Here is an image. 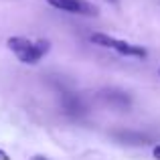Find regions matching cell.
I'll return each instance as SVG.
<instances>
[{
    "mask_svg": "<svg viewBox=\"0 0 160 160\" xmlns=\"http://www.w3.org/2000/svg\"><path fill=\"white\" fill-rule=\"evenodd\" d=\"M6 45H8V49L20 59V61L28 63V65L39 63L41 59L49 53V49H51V43L45 41V39L28 41V39H24V37H10Z\"/></svg>",
    "mask_w": 160,
    "mask_h": 160,
    "instance_id": "6da1fadb",
    "label": "cell"
},
{
    "mask_svg": "<svg viewBox=\"0 0 160 160\" xmlns=\"http://www.w3.org/2000/svg\"><path fill=\"white\" fill-rule=\"evenodd\" d=\"M91 43L99 45V47H106V49H113L116 53L126 55V57L144 59L146 55H148L146 49L138 47V45H132V43H126V41H120V39H113V37L106 35V32H93V35H91Z\"/></svg>",
    "mask_w": 160,
    "mask_h": 160,
    "instance_id": "7a4b0ae2",
    "label": "cell"
},
{
    "mask_svg": "<svg viewBox=\"0 0 160 160\" xmlns=\"http://www.w3.org/2000/svg\"><path fill=\"white\" fill-rule=\"evenodd\" d=\"M53 8L71 12V14H81V16H98L99 8L89 0H47Z\"/></svg>",
    "mask_w": 160,
    "mask_h": 160,
    "instance_id": "3957f363",
    "label": "cell"
},
{
    "mask_svg": "<svg viewBox=\"0 0 160 160\" xmlns=\"http://www.w3.org/2000/svg\"><path fill=\"white\" fill-rule=\"evenodd\" d=\"M32 160H47V158H43V156H37V158H32Z\"/></svg>",
    "mask_w": 160,
    "mask_h": 160,
    "instance_id": "8992f818",
    "label": "cell"
},
{
    "mask_svg": "<svg viewBox=\"0 0 160 160\" xmlns=\"http://www.w3.org/2000/svg\"><path fill=\"white\" fill-rule=\"evenodd\" d=\"M0 160H10V156H8L6 152H2V150H0Z\"/></svg>",
    "mask_w": 160,
    "mask_h": 160,
    "instance_id": "5b68a950",
    "label": "cell"
},
{
    "mask_svg": "<svg viewBox=\"0 0 160 160\" xmlns=\"http://www.w3.org/2000/svg\"><path fill=\"white\" fill-rule=\"evenodd\" d=\"M154 158L160 160V146H156V148H154Z\"/></svg>",
    "mask_w": 160,
    "mask_h": 160,
    "instance_id": "277c9868",
    "label": "cell"
}]
</instances>
